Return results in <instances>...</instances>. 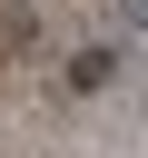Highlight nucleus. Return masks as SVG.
<instances>
[{"label":"nucleus","instance_id":"nucleus-2","mask_svg":"<svg viewBox=\"0 0 148 158\" xmlns=\"http://www.w3.org/2000/svg\"><path fill=\"white\" fill-rule=\"evenodd\" d=\"M118 20H128V30H148V0H118Z\"/></svg>","mask_w":148,"mask_h":158},{"label":"nucleus","instance_id":"nucleus-1","mask_svg":"<svg viewBox=\"0 0 148 158\" xmlns=\"http://www.w3.org/2000/svg\"><path fill=\"white\" fill-rule=\"evenodd\" d=\"M109 79H118V49H79L69 59V89H109Z\"/></svg>","mask_w":148,"mask_h":158}]
</instances>
